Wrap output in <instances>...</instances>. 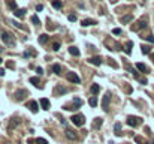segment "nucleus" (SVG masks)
<instances>
[{"mask_svg": "<svg viewBox=\"0 0 154 144\" xmlns=\"http://www.w3.org/2000/svg\"><path fill=\"white\" fill-rule=\"evenodd\" d=\"M57 92L58 93H68V89L66 87H57Z\"/></svg>", "mask_w": 154, "mask_h": 144, "instance_id": "30", "label": "nucleus"}, {"mask_svg": "<svg viewBox=\"0 0 154 144\" xmlns=\"http://www.w3.org/2000/svg\"><path fill=\"white\" fill-rule=\"evenodd\" d=\"M0 63H2V59H0Z\"/></svg>", "mask_w": 154, "mask_h": 144, "instance_id": "43", "label": "nucleus"}, {"mask_svg": "<svg viewBox=\"0 0 154 144\" xmlns=\"http://www.w3.org/2000/svg\"><path fill=\"white\" fill-rule=\"evenodd\" d=\"M102 119H96V122H94V125H93V126H94V128H100V126H102Z\"/></svg>", "mask_w": 154, "mask_h": 144, "instance_id": "26", "label": "nucleus"}, {"mask_svg": "<svg viewBox=\"0 0 154 144\" xmlns=\"http://www.w3.org/2000/svg\"><path fill=\"white\" fill-rule=\"evenodd\" d=\"M66 137H68V138L69 140H72V141H75L76 138H78V137H76V132H75V131H72L70 128H66Z\"/></svg>", "mask_w": 154, "mask_h": 144, "instance_id": "8", "label": "nucleus"}, {"mask_svg": "<svg viewBox=\"0 0 154 144\" xmlns=\"http://www.w3.org/2000/svg\"><path fill=\"white\" fill-rule=\"evenodd\" d=\"M151 60H153V62H154V53H153V54H151Z\"/></svg>", "mask_w": 154, "mask_h": 144, "instance_id": "42", "label": "nucleus"}, {"mask_svg": "<svg viewBox=\"0 0 154 144\" xmlns=\"http://www.w3.org/2000/svg\"><path fill=\"white\" fill-rule=\"evenodd\" d=\"M132 20H133V17H132V15H124V17L120 18V21H121L123 24H127V23H130Z\"/></svg>", "mask_w": 154, "mask_h": 144, "instance_id": "13", "label": "nucleus"}, {"mask_svg": "<svg viewBox=\"0 0 154 144\" xmlns=\"http://www.w3.org/2000/svg\"><path fill=\"white\" fill-rule=\"evenodd\" d=\"M31 23H35L36 26H39V24H41V20L37 18V15H33L31 17Z\"/></svg>", "mask_w": 154, "mask_h": 144, "instance_id": "22", "label": "nucleus"}, {"mask_svg": "<svg viewBox=\"0 0 154 144\" xmlns=\"http://www.w3.org/2000/svg\"><path fill=\"white\" fill-rule=\"evenodd\" d=\"M5 75V69H0V77H3Z\"/></svg>", "mask_w": 154, "mask_h": 144, "instance_id": "41", "label": "nucleus"}, {"mask_svg": "<svg viewBox=\"0 0 154 144\" xmlns=\"http://www.w3.org/2000/svg\"><path fill=\"white\" fill-rule=\"evenodd\" d=\"M112 33H114V35H121V29H114Z\"/></svg>", "mask_w": 154, "mask_h": 144, "instance_id": "34", "label": "nucleus"}, {"mask_svg": "<svg viewBox=\"0 0 154 144\" xmlns=\"http://www.w3.org/2000/svg\"><path fill=\"white\" fill-rule=\"evenodd\" d=\"M8 5H9V6H11V8H12V9H14V12H15V11H17V9H18V8H17V3H14V2H9V3H8Z\"/></svg>", "mask_w": 154, "mask_h": 144, "instance_id": "33", "label": "nucleus"}, {"mask_svg": "<svg viewBox=\"0 0 154 144\" xmlns=\"http://www.w3.org/2000/svg\"><path fill=\"white\" fill-rule=\"evenodd\" d=\"M0 38H2V41H3L6 45H9V47H14V45H15V39L12 38V35L8 33V32H2Z\"/></svg>", "mask_w": 154, "mask_h": 144, "instance_id": "1", "label": "nucleus"}, {"mask_svg": "<svg viewBox=\"0 0 154 144\" xmlns=\"http://www.w3.org/2000/svg\"><path fill=\"white\" fill-rule=\"evenodd\" d=\"M42 9H44V5H37V6H36V11H37V12L42 11Z\"/></svg>", "mask_w": 154, "mask_h": 144, "instance_id": "39", "label": "nucleus"}, {"mask_svg": "<svg viewBox=\"0 0 154 144\" xmlns=\"http://www.w3.org/2000/svg\"><path fill=\"white\" fill-rule=\"evenodd\" d=\"M46 41H48V35H41L39 36V44H46Z\"/></svg>", "mask_w": 154, "mask_h": 144, "instance_id": "18", "label": "nucleus"}, {"mask_svg": "<svg viewBox=\"0 0 154 144\" xmlns=\"http://www.w3.org/2000/svg\"><path fill=\"white\" fill-rule=\"evenodd\" d=\"M147 41L151 42V44H154V36H147Z\"/></svg>", "mask_w": 154, "mask_h": 144, "instance_id": "37", "label": "nucleus"}, {"mask_svg": "<svg viewBox=\"0 0 154 144\" xmlns=\"http://www.w3.org/2000/svg\"><path fill=\"white\" fill-rule=\"evenodd\" d=\"M52 72H54V74H57V75H60V74H62V66H60L58 63L52 65Z\"/></svg>", "mask_w": 154, "mask_h": 144, "instance_id": "12", "label": "nucleus"}, {"mask_svg": "<svg viewBox=\"0 0 154 144\" xmlns=\"http://www.w3.org/2000/svg\"><path fill=\"white\" fill-rule=\"evenodd\" d=\"M69 53L72 54V56H79V50L76 48V47H69Z\"/></svg>", "mask_w": 154, "mask_h": 144, "instance_id": "16", "label": "nucleus"}, {"mask_svg": "<svg viewBox=\"0 0 154 144\" xmlns=\"http://www.w3.org/2000/svg\"><path fill=\"white\" fill-rule=\"evenodd\" d=\"M25 96H29V92L25 90V89H19V90L15 92V99L17 101H23Z\"/></svg>", "mask_w": 154, "mask_h": 144, "instance_id": "5", "label": "nucleus"}, {"mask_svg": "<svg viewBox=\"0 0 154 144\" xmlns=\"http://www.w3.org/2000/svg\"><path fill=\"white\" fill-rule=\"evenodd\" d=\"M68 80L72 81V83H76V84L81 83V78H79L75 72H68Z\"/></svg>", "mask_w": 154, "mask_h": 144, "instance_id": "7", "label": "nucleus"}, {"mask_svg": "<svg viewBox=\"0 0 154 144\" xmlns=\"http://www.w3.org/2000/svg\"><path fill=\"white\" fill-rule=\"evenodd\" d=\"M141 48H142V53L144 54H150V47H148V45H142Z\"/></svg>", "mask_w": 154, "mask_h": 144, "instance_id": "24", "label": "nucleus"}, {"mask_svg": "<svg viewBox=\"0 0 154 144\" xmlns=\"http://www.w3.org/2000/svg\"><path fill=\"white\" fill-rule=\"evenodd\" d=\"M120 131H121V123H117V125H115V134H117V135H121V132H120Z\"/></svg>", "mask_w": 154, "mask_h": 144, "instance_id": "25", "label": "nucleus"}, {"mask_svg": "<svg viewBox=\"0 0 154 144\" xmlns=\"http://www.w3.org/2000/svg\"><path fill=\"white\" fill-rule=\"evenodd\" d=\"M41 107L44 110H48L50 108V101L46 99V98H42V99H41Z\"/></svg>", "mask_w": 154, "mask_h": 144, "instance_id": "11", "label": "nucleus"}, {"mask_svg": "<svg viewBox=\"0 0 154 144\" xmlns=\"http://www.w3.org/2000/svg\"><path fill=\"white\" fill-rule=\"evenodd\" d=\"M9 23H11L12 26H15V27H18V29H21V24H19V23H17L15 20H9Z\"/></svg>", "mask_w": 154, "mask_h": 144, "instance_id": "27", "label": "nucleus"}, {"mask_svg": "<svg viewBox=\"0 0 154 144\" xmlns=\"http://www.w3.org/2000/svg\"><path fill=\"white\" fill-rule=\"evenodd\" d=\"M132 47H133V42H130V41H129V42L126 44V53H127V54H130V53H132Z\"/></svg>", "mask_w": 154, "mask_h": 144, "instance_id": "20", "label": "nucleus"}, {"mask_svg": "<svg viewBox=\"0 0 154 144\" xmlns=\"http://www.w3.org/2000/svg\"><path fill=\"white\" fill-rule=\"evenodd\" d=\"M135 141H136V143H144L142 137H135Z\"/></svg>", "mask_w": 154, "mask_h": 144, "instance_id": "36", "label": "nucleus"}, {"mask_svg": "<svg viewBox=\"0 0 154 144\" xmlns=\"http://www.w3.org/2000/svg\"><path fill=\"white\" fill-rule=\"evenodd\" d=\"M84 27H88V26H94V24H97L96 23V20H91V18H85V20H82V23H81Z\"/></svg>", "mask_w": 154, "mask_h": 144, "instance_id": "9", "label": "nucleus"}, {"mask_svg": "<svg viewBox=\"0 0 154 144\" xmlns=\"http://www.w3.org/2000/svg\"><path fill=\"white\" fill-rule=\"evenodd\" d=\"M69 21H76V15H69Z\"/></svg>", "mask_w": 154, "mask_h": 144, "instance_id": "38", "label": "nucleus"}, {"mask_svg": "<svg viewBox=\"0 0 154 144\" xmlns=\"http://www.w3.org/2000/svg\"><path fill=\"white\" fill-rule=\"evenodd\" d=\"M30 83L35 84V86H39V78H37V77H31V78H30Z\"/></svg>", "mask_w": 154, "mask_h": 144, "instance_id": "23", "label": "nucleus"}, {"mask_svg": "<svg viewBox=\"0 0 154 144\" xmlns=\"http://www.w3.org/2000/svg\"><path fill=\"white\" fill-rule=\"evenodd\" d=\"M52 50H54V51H58V50H60V44H58V42H54V44H52Z\"/></svg>", "mask_w": 154, "mask_h": 144, "instance_id": "31", "label": "nucleus"}, {"mask_svg": "<svg viewBox=\"0 0 154 144\" xmlns=\"http://www.w3.org/2000/svg\"><path fill=\"white\" fill-rule=\"evenodd\" d=\"M24 12H25L24 9H17L14 14H15V17H18V18H23V17H24Z\"/></svg>", "mask_w": 154, "mask_h": 144, "instance_id": "19", "label": "nucleus"}, {"mask_svg": "<svg viewBox=\"0 0 154 144\" xmlns=\"http://www.w3.org/2000/svg\"><path fill=\"white\" fill-rule=\"evenodd\" d=\"M36 144H48V141H46L45 138H37L36 140Z\"/></svg>", "mask_w": 154, "mask_h": 144, "instance_id": "28", "label": "nucleus"}, {"mask_svg": "<svg viewBox=\"0 0 154 144\" xmlns=\"http://www.w3.org/2000/svg\"><path fill=\"white\" fill-rule=\"evenodd\" d=\"M141 122H142L141 117H133V116L127 117V125L129 126H138V125H141Z\"/></svg>", "mask_w": 154, "mask_h": 144, "instance_id": "3", "label": "nucleus"}, {"mask_svg": "<svg viewBox=\"0 0 154 144\" xmlns=\"http://www.w3.org/2000/svg\"><path fill=\"white\" fill-rule=\"evenodd\" d=\"M109 101H111V93L108 92V93L103 96V101H102V108H103V111H108L109 110Z\"/></svg>", "mask_w": 154, "mask_h": 144, "instance_id": "6", "label": "nucleus"}, {"mask_svg": "<svg viewBox=\"0 0 154 144\" xmlns=\"http://www.w3.org/2000/svg\"><path fill=\"white\" fill-rule=\"evenodd\" d=\"M62 5H63L62 2H52V6H54V8H57V9L62 8Z\"/></svg>", "mask_w": 154, "mask_h": 144, "instance_id": "32", "label": "nucleus"}, {"mask_svg": "<svg viewBox=\"0 0 154 144\" xmlns=\"http://www.w3.org/2000/svg\"><path fill=\"white\" fill-rule=\"evenodd\" d=\"M88 104L91 107H96L97 105V98L96 96H93V98H90V101H88Z\"/></svg>", "mask_w": 154, "mask_h": 144, "instance_id": "21", "label": "nucleus"}, {"mask_svg": "<svg viewBox=\"0 0 154 144\" xmlns=\"http://www.w3.org/2000/svg\"><path fill=\"white\" fill-rule=\"evenodd\" d=\"M90 90H91V93H93V95H97V93H99V90H100L99 84H93V86L90 87Z\"/></svg>", "mask_w": 154, "mask_h": 144, "instance_id": "17", "label": "nucleus"}, {"mask_svg": "<svg viewBox=\"0 0 154 144\" xmlns=\"http://www.w3.org/2000/svg\"><path fill=\"white\" fill-rule=\"evenodd\" d=\"M36 72H37V75H42L44 74V69L42 68H36Z\"/></svg>", "mask_w": 154, "mask_h": 144, "instance_id": "35", "label": "nucleus"}, {"mask_svg": "<svg viewBox=\"0 0 154 144\" xmlns=\"http://www.w3.org/2000/svg\"><path fill=\"white\" fill-rule=\"evenodd\" d=\"M136 68H138L141 72H144V74H147V72H148V68H147L144 63H136Z\"/></svg>", "mask_w": 154, "mask_h": 144, "instance_id": "15", "label": "nucleus"}, {"mask_svg": "<svg viewBox=\"0 0 154 144\" xmlns=\"http://www.w3.org/2000/svg\"><path fill=\"white\" fill-rule=\"evenodd\" d=\"M73 104H75L76 107H81V105H82V101H81V99H78V98H76V99H73Z\"/></svg>", "mask_w": 154, "mask_h": 144, "instance_id": "29", "label": "nucleus"}, {"mask_svg": "<svg viewBox=\"0 0 154 144\" xmlns=\"http://www.w3.org/2000/svg\"><path fill=\"white\" fill-rule=\"evenodd\" d=\"M72 123L75 126H82L84 125V122H85V119H84V116L82 114H76V116H72Z\"/></svg>", "mask_w": 154, "mask_h": 144, "instance_id": "2", "label": "nucleus"}, {"mask_svg": "<svg viewBox=\"0 0 154 144\" xmlns=\"http://www.w3.org/2000/svg\"><path fill=\"white\" fill-rule=\"evenodd\" d=\"M139 83L141 84H147V80H145V78H139Z\"/></svg>", "mask_w": 154, "mask_h": 144, "instance_id": "40", "label": "nucleus"}, {"mask_svg": "<svg viewBox=\"0 0 154 144\" xmlns=\"http://www.w3.org/2000/svg\"><path fill=\"white\" fill-rule=\"evenodd\" d=\"M29 108H30L31 113H37V102L30 101V102H29Z\"/></svg>", "mask_w": 154, "mask_h": 144, "instance_id": "10", "label": "nucleus"}, {"mask_svg": "<svg viewBox=\"0 0 154 144\" xmlns=\"http://www.w3.org/2000/svg\"><path fill=\"white\" fill-rule=\"evenodd\" d=\"M90 63H93V65H102V59H100L99 56L91 57V59H90Z\"/></svg>", "mask_w": 154, "mask_h": 144, "instance_id": "14", "label": "nucleus"}, {"mask_svg": "<svg viewBox=\"0 0 154 144\" xmlns=\"http://www.w3.org/2000/svg\"><path fill=\"white\" fill-rule=\"evenodd\" d=\"M145 27H147V18H142V20H139V21L136 23V26H132V30L138 32V30L145 29Z\"/></svg>", "mask_w": 154, "mask_h": 144, "instance_id": "4", "label": "nucleus"}]
</instances>
